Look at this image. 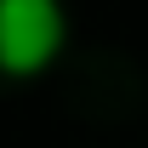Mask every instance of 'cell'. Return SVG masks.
I'll return each mask as SVG.
<instances>
[{
    "label": "cell",
    "instance_id": "cell-1",
    "mask_svg": "<svg viewBox=\"0 0 148 148\" xmlns=\"http://www.w3.org/2000/svg\"><path fill=\"white\" fill-rule=\"evenodd\" d=\"M69 12L63 0H0V74L29 80L63 51Z\"/></svg>",
    "mask_w": 148,
    "mask_h": 148
}]
</instances>
